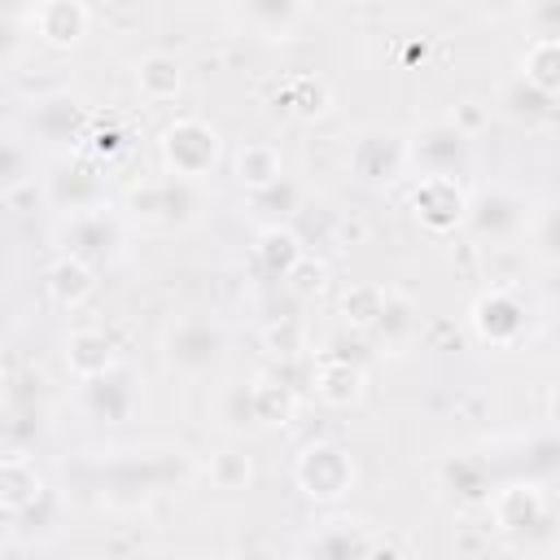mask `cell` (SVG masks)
<instances>
[{
  "mask_svg": "<svg viewBox=\"0 0 560 560\" xmlns=\"http://www.w3.org/2000/svg\"><path fill=\"white\" fill-rule=\"evenodd\" d=\"M298 416V389L280 372H249L241 381H223L210 398V420L223 438L276 433Z\"/></svg>",
  "mask_w": 560,
  "mask_h": 560,
  "instance_id": "1",
  "label": "cell"
},
{
  "mask_svg": "<svg viewBox=\"0 0 560 560\" xmlns=\"http://www.w3.org/2000/svg\"><path fill=\"white\" fill-rule=\"evenodd\" d=\"M122 214L131 219L136 232H149V236H179V232H192L206 210H210V184L201 179H179L171 171H158V175H144V179H131L118 197Z\"/></svg>",
  "mask_w": 560,
  "mask_h": 560,
  "instance_id": "2",
  "label": "cell"
},
{
  "mask_svg": "<svg viewBox=\"0 0 560 560\" xmlns=\"http://www.w3.org/2000/svg\"><path fill=\"white\" fill-rule=\"evenodd\" d=\"M486 512L490 529L516 551H542L560 538V499L547 494V481L508 477L486 499Z\"/></svg>",
  "mask_w": 560,
  "mask_h": 560,
  "instance_id": "3",
  "label": "cell"
},
{
  "mask_svg": "<svg viewBox=\"0 0 560 560\" xmlns=\"http://www.w3.org/2000/svg\"><path fill=\"white\" fill-rule=\"evenodd\" d=\"M131 232H136L131 219H127L122 206H114V201L52 219V245H57V254L83 258V262L96 267V271H105V267H114V262L127 258Z\"/></svg>",
  "mask_w": 560,
  "mask_h": 560,
  "instance_id": "4",
  "label": "cell"
},
{
  "mask_svg": "<svg viewBox=\"0 0 560 560\" xmlns=\"http://www.w3.org/2000/svg\"><path fill=\"white\" fill-rule=\"evenodd\" d=\"M22 131L31 136V144L48 158H66V153H83L92 144L96 131V109L88 105V96L61 88V92H44L22 109Z\"/></svg>",
  "mask_w": 560,
  "mask_h": 560,
  "instance_id": "5",
  "label": "cell"
},
{
  "mask_svg": "<svg viewBox=\"0 0 560 560\" xmlns=\"http://www.w3.org/2000/svg\"><path fill=\"white\" fill-rule=\"evenodd\" d=\"M223 158H228L223 131L201 114H175L158 131V166L179 179L210 184V175L223 166Z\"/></svg>",
  "mask_w": 560,
  "mask_h": 560,
  "instance_id": "6",
  "label": "cell"
},
{
  "mask_svg": "<svg viewBox=\"0 0 560 560\" xmlns=\"http://www.w3.org/2000/svg\"><path fill=\"white\" fill-rule=\"evenodd\" d=\"M158 354L171 376L206 381L228 354V332L210 315H171L158 337Z\"/></svg>",
  "mask_w": 560,
  "mask_h": 560,
  "instance_id": "7",
  "label": "cell"
},
{
  "mask_svg": "<svg viewBox=\"0 0 560 560\" xmlns=\"http://www.w3.org/2000/svg\"><path fill=\"white\" fill-rule=\"evenodd\" d=\"M529 214H534V201L512 188V184H472L468 188V219H464V232L477 241V245H521L525 241V228H529Z\"/></svg>",
  "mask_w": 560,
  "mask_h": 560,
  "instance_id": "8",
  "label": "cell"
},
{
  "mask_svg": "<svg viewBox=\"0 0 560 560\" xmlns=\"http://www.w3.org/2000/svg\"><path fill=\"white\" fill-rule=\"evenodd\" d=\"M407 149H411V179L416 175L464 179L477 158V136L468 127H459L451 114H429L424 122L407 127Z\"/></svg>",
  "mask_w": 560,
  "mask_h": 560,
  "instance_id": "9",
  "label": "cell"
},
{
  "mask_svg": "<svg viewBox=\"0 0 560 560\" xmlns=\"http://www.w3.org/2000/svg\"><path fill=\"white\" fill-rule=\"evenodd\" d=\"M341 162H346V171H350L359 184H368V188H389V184L411 179L407 127H385V122L359 127V131L346 140Z\"/></svg>",
  "mask_w": 560,
  "mask_h": 560,
  "instance_id": "10",
  "label": "cell"
},
{
  "mask_svg": "<svg viewBox=\"0 0 560 560\" xmlns=\"http://www.w3.org/2000/svg\"><path fill=\"white\" fill-rule=\"evenodd\" d=\"M171 451L144 446V451H109L101 459V503L109 508H140L171 481Z\"/></svg>",
  "mask_w": 560,
  "mask_h": 560,
  "instance_id": "11",
  "label": "cell"
},
{
  "mask_svg": "<svg viewBox=\"0 0 560 560\" xmlns=\"http://www.w3.org/2000/svg\"><path fill=\"white\" fill-rule=\"evenodd\" d=\"M39 201L52 214H74V210H92V206H109V184H105V162L92 153H66V158H48L44 175H39Z\"/></svg>",
  "mask_w": 560,
  "mask_h": 560,
  "instance_id": "12",
  "label": "cell"
},
{
  "mask_svg": "<svg viewBox=\"0 0 560 560\" xmlns=\"http://www.w3.org/2000/svg\"><path fill=\"white\" fill-rule=\"evenodd\" d=\"M468 328L486 350H516L534 332V306L516 284H490L468 302Z\"/></svg>",
  "mask_w": 560,
  "mask_h": 560,
  "instance_id": "13",
  "label": "cell"
},
{
  "mask_svg": "<svg viewBox=\"0 0 560 560\" xmlns=\"http://www.w3.org/2000/svg\"><path fill=\"white\" fill-rule=\"evenodd\" d=\"M293 486L319 508H337L359 486V464L341 442H306L293 455Z\"/></svg>",
  "mask_w": 560,
  "mask_h": 560,
  "instance_id": "14",
  "label": "cell"
},
{
  "mask_svg": "<svg viewBox=\"0 0 560 560\" xmlns=\"http://www.w3.org/2000/svg\"><path fill=\"white\" fill-rule=\"evenodd\" d=\"M407 210L433 236L464 232V219H468V184L455 179V175H416L411 179V192H407Z\"/></svg>",
  "mask_w": 560,
  "mask_h": 560,
  "instance_id": "15",
  "label": "cell"
},
{
  "mask_svg": "<svg viewBox=\"0 0 560 560\" xmlns=\"http://www.w3.org/2000/svg\"><path fill=\"white\" fill-rule=\"evenodd\" d=\"M306 385H311V398L319 407L346 411V407H359L368 398V368H363V359H354L346 350H315Z\"/></svg>",
  "mask_w": 560,
  "mask_h": 560,
  "instance_id": "16",
  "label": "cell"
},
{
  "mask_svg": "<svg viewBox=\"0 0 560 560\" xmlns=\"http://www.w3.org/2000/svg\"><path fill=\"white\" fill-rule=\"evenodd\" d=\"M302 551L311 556H328V560H350V556H381L389 551V538L376 534L372 521L363 516H350V512H328L306 538H302Z\"/></svg>",
  "mask_w": 560,
  "mask_h": 560,
  "instance_id": "17",
  "label": "cell"
},
{
  "mask_svg": "<svg viewBox=\"0 0 560 560\" xmlns=\"http://www.w3.org/2000/svg\"><path fill=\"white\" fill-rule=\"evenodd\" d=\"M79 407L88 411V420H101V424H127L136 420V411L144 407V389H140V376L118 363L114 372L96 376V381H79Z\"/></svg>",
  "mask_w": 560,
  "mask_h": 560,
  "instance_id": "18",
  "label": "cell"
},
{
  "mask_svg": "<svg viewBox=\"0 0 560 560\" xmlns=\"http://www.w3.org/2000/svg\"><path fill=\"white\" fill-rule=\"evenodd\" d=\"M306 0H232V22L262 44H289L306 26Z\"/></svg>",
  "mask_w": 560,
  "mask_h": 560,
  "instance_id": "19",
  "label": "cell"
},
{
  "mask_svg": "<svg viewBox=\"0 0 560 560\" xmlns=\"http://www.w3.org/2000/svg\"><path fill=\"white\" fill-rule=\"evenodd\" d=\"M61 359H66V372L74 376V385H79V381H96V376L114 372V368L122 363V350H118V341H114L109 328H101V324H79V328L66 332Z\"/></svg>",
  "mask_w": 560,
  "mask_h": 560,
  "instance_id": "20",
  "label": "cell"
},
{
  "mask_svg": "<svg viewBox=\"0 0 560 560\" xmlns=\"http://www.w3.org/2000/svg\"><path fill=\"white\" fill-rule=\"evenodd\" d=\"M48 494H52V486L44 481V472L35 468V459L26 451H9L0 459V512H4V521H22Z\"/></svg>",
  "mask_w": 560,
  "mask_h": 560,
  "instance_id": "21",
  "label": "cell"
},
{
  "mask_svg": "<svg viewBox=\"0 0 560 560\" xmlns=\"http://www.w3.org/2000/svg\"><path fill=\"white\" fill-rule=\"evenodd\" d=\"M92 31V9L88 0H44L31 18V35L35 44L52 48V52H70L88 39Z\"/></svg>",
  "mask_w": 560,
  "mask_h": 560,
  "instance_id": "22",
  "label": "cell"
},
{
  "mask_svg": "<svg viewBox=\"0 0 560 560\" xmlns=\"http://www.w3.org/2000/svg\"><path fill=\"white\" fill-rule=\"evenodd\" d=\"M131 92H136L144 105H153V109L179 105V96H184V61H179L175 52H166V48L140 52V57L131 61Z\"/></svg>",
  "mask_w": 560,
  "mask_h": 560,
  "instance_id": "23",
  "label": "cell"
},
{
  "mask_svg": "<svg viewBox=\"0 0 560 560\" xmlns=\"http://www.w3.org/2000/svg\"><path fill=\"white\" fill-rule=\"evenodd\" d=\"M442 490H451L459 503H486L494 494V459L490 455H472V451H451L438 468Z\"/></svg>",
  "mask_w": 560,
  "mask_h": 560,
  "instance_id": "24",
  "label": "cell"
},
{
  "mask_svg": "<svg viewBox=\"0 0 560 560\" xmlns=\"http://www.w3.org/2000/svg\"><path fill=\"white\" fill-rule=\"evenodd\" d=\"M420 332V306L402 293V289H389L385 284V306L368 332V341L381 350V354H402Z\"/></svg>",
  "mask_w": 560,
  "mask_h": 560,
  "instance_id": "25",
  "label": "cell"
},
{
  "mask_svg": "<svg viewBox=\"0 0 560 560\" xmlns=\"http://www.w3.org/2000/svg\"><path fill=\"white\" fill-rule=\"evenodd\" d=\"M96 267H88L83 258H70V254H57L48 267H44V293L52 306L61 311H83L88 298L96 293Z\"/></svg>",
  "mask_w": 560,
  "mask_h": 560,
  "instance_id": "26",
  "label": "cell"
},
{
  "mask_svg": "<svg viewBox=\"0 0 560 560\" xmlns=\"http://www.w3.org/2000/svg\"><path fill=\"white\" fill-rule=\"evenodd\" d=\"M306 258V245L298 241V232L289 223H262L254 236V262L267 280H289L298 271V262Z\"/></svg>",
  "mask_w": 560,
  "mask_h": 560,
  "instance_id": "27",
  "label": "cell"
},
{
  "mask_svg": "<svg viewBox=\"0 0 560 560\" xmlns=\"http://www.w3.org/2000/svg\"><path fill=\"white\" fill-rule=\"evenodd\" d=\"M232 175L249 192V188H267V184L284 179L289 175V162H284V153H280L276 140H245L232 153Z\"/></svg>",
  "mask_w": 560,
  "mask_h": 560,
  "instance_id": "28",
  "label": "cell"
},
{
  "mask_svg": "<svg viewBox=\"0 0 560 560\" xmlns=\"http://www.w3.org/2000/svg\"><path fill=\"white\" fill-rule=\"evenodd\" d=\"M201 472H206L210 490H219V494H241V490H249V481H254V459H249L245 446H236V438H228L219 451H210V455L201 459Z\"/></svg>",
  "mask_w": 560,
  "mask_h": 560,
  "instance_id": "29",
  "label": "cell"
},
{
  "mask_svg": "<svg viewBox=\"0 0 560 560\" xmlns=\"http://www.w3.org/2000/svg\"><path fill=\"white\" fill-rule=\"evenodd\" d=\"M516 79L560 101V39H525V48L516 52Z\"/></svg>",
  "mask_w": 560,
  "mask_h": 560,
  "instance_id": "30",
  "label": "cell"
},
{
  "mask_svg": "<svg viewBox=\"0 0 560 560\" xmlns=\"http://www.w3.org/2000/svg\"><path fill=\"white\" fill-rule=\"evenodd\" d=\"M302 184L293 179V175H284V179H276V184H267V188H249L245 192V201H241V210H249V214H258L262 223H289L298 210H302ZM258 223V228H262Z\"/></svg>",
  "mask_w": 560,
  "mask_h": 560,
  "instance_id": "31",
  "label": "cell"
},
{
  "mask_svg": "<svg viewBox=\"0 0 560 560\" xmlns=\"http://www.w3.org/2000/svg\"><path fill=\"white\" fill-rule=\"evenodd\" d=\"M521 245L538 267L560 271V201H534V214H529Z\"/></svg>",
  "mask_w": 560,
  "mask_h": 560,
  "instance_id": "32",
  "label": "cell"
},
{
  "mask_svg": "<svg viewBox=\"0 0 560 560\" xmlns=\"http://www.w3.org/2000/svg\"><path fill=\"white\" fill-rule=\"evenodd\" d=\"M280 105L289 118L298 122H319L328 109H332V88L319 79V74H293L284 88H280Z\"/></svg>",
  "mask_w": 560,
  "mask_h": 560,
  "instance_id": "33",
  "label": "cell"
},
{
  "mask_svg": "<svg viewBox=\"0 0 560 560\" xmlns=\"http://www.w3.org/2000/svg\"><path fill=\"white\" fill-rule=\"evenodd\" d=\"M521 446V459H516V472L512 477H529V481H551L560 477V429H542V433H529V438H516Z\"/></svg>",
  "mask_w": 560,
  "mask_h": 560,
  "instance_id": "34",
  "label": "cell"
},
{
  "mask_svg": "<svg viewBox=\"0 0 560 560\" xmlns=\"http://www.w3.org/2000/svg\"><path fill=\"white\" fill-rule=\"evenodd\" d=\"M381 306H385V284H354V289L341 293V319H346L359 337L372 332Z\"/></svg>",
  "mask_w": 560,
  "mask_h": 560,
  "instance_id": "35",
  "label": "cell"
},
{
  "mask_svg": "<svg viewBox=\"0 0 560 560\" xmlns=\"http://www.w3.org/2000/svg\"><path fill=\"white\" fill-rule=\"evenodd\" d=\"M525 39H560V0H525L521 18Z\"/></svg>",
  "mask_w": 560,
  "mask_h": 560,
  "instance_id": "36",
  "label": "cell"
},
{
  "mask_svg": "<svg viewBox=\"0 0 560 560\" xmlns=\"http://www.w3.org/2000/svg\"><path fill=\"white\" fill-rule=\"evenodd\" d=\"M472 9L481 18H490V22H508V18H521L525 0H472Z\"/></svg>",
  "mask_w": 560,
  "mask_h": 560,
  "instance_id": "37",
  "label": "cell"
},
{
  "mask_svg": "<svg viewBox=\"0 0 560 560\" xmlns=\"http://www.w3.org/2000/svg\"><path fill=\"white\" fill-rule=\"evenodd\" d=\"M39 4L44 0H0V18H4V26H31Z\"/></svg>",
  "mask_w": 560,
  "mask_h": 560,
  "instance_id": "38",
  "label": "cell"
},
{
  "mask_svg": "<svg viewBox=\"0 0 560 560\" xmlns=\"http://www.w3.org/2000/svg\"><path fill=\"white\" fill-rule=\"evenodd\" d=\"M451 118H455L459 127H468V131L477 136V131H481V122L490 118V109H477V101H459V105L451 109Z\"/></svg>",
  "mask_w": 560,
  "mask_h": 560,
  "instance_id": "39",
  "label": "cell"
},
{
  "mask_svg": "<svg viewBox=\"0 0 560 560\" xmlns=\"http://www.w3.org/2000/svg\"><path fill=\"white\" fill-rule=\"evenodd\" d=\"M394 9H438L442 0H389Z\"/></svg>",
  "mask_w": 560,
  "mask_h": 560,
  "instance_id": "40",
  "label": "cell"
},
{
  "mask_svg": "<svg viewBox=\"0 0 560 560\" xmlns=\"http://www.w3.org/2000/svg\"><path fill=\"white\" fill-rule=\"evenodd\" d=\"M551 424H556V429H560V385H556V389H551Z\"/></svg>",
  "mask_w": 560,
  "mask_h": 560,
  "instance_id": "41",
  "label": "cell"
},
{
  "mask_svg": "<svg viewBox=\"0 0 560 560\" xmlns=\"http://www.w3.org/2000/svg\"><path fill=\"white\" fill-rule=\"evenodd\" d=\"M306 4H311V9H315V4H324V0H306Z\"/></svg>",
  "mask_w": 560,
  "mask_h": 560,
  "instance_id": "42",
  "label": "cell"
}]
</instances>
